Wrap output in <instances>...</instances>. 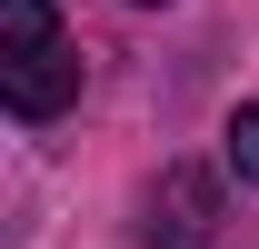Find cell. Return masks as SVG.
<instances>
[{
  "label": "cell",
  "mask_w": 259,
  "mask_h": 249,
  "mask_svg": "<svg viewBox=\"0 0 259 249\" xmlns=\"http://www.w3.org/2000/svg\"><path fill=\"white\" fill-rule=\"evenodd\" d=\"M0 100H10V120H60L70 100H80V50H40V60H0Z\"/></svg>",
  "instance_id": "2"
},
{
  "label": "cell",
  "mask_w": 259,
  "mask_h": 249,
  "mask_svg": "<svg viewBox=\"0 0 259 249\" xmlns=\"http://www.w3.org/2000/svg\"><path fill=\"white\" fill-rule=\"evenodd\" d=\"M140 239L150 249H220V180L209 170H160V189L140 199Z\"/></svg>",
  "instance_id": "1"
},
{
  "label": "cell",
  "mask_w": 259,
  "mask_h": 249,
  "mask_svg": "<svg viewBox=\"0 0 259 249\" xmlns=\"http://www.w3.org/2000/svg\"><path fill=\"white\" fill-rule=\"evenodd\" d=\"M60 50V10L50 0H0V60H40Z\"/></svg>",
  "instance_id": "3"
},
{
  "label": "cell",
  "mask_w": 259,
  "mask_h": 249,
  "mask_svg": "<svg viewBox=\"0 0 259 249\" xmlns=\"http://www.w3.org/2000/svg\"><path fill=\"white\" fill-rule=\"evenodd\" d=\"M130 10H169V0H130Z\"/></svg>",
  "instance_id": "5"
},
{
  "label": "cell",
  "mask_w": 259,
  "mask_h": 249,
  "mask_svg": "<svg viewBox=\"0 0 259 249\" xmlns=\"http://www.w3.org/2000/svg\"><path fill=\"white\" fill-rule=\"evenodd\" d=\"M220 170L239 189H259V100H239V110L220 120Z\"/></svg>",
  "instance_id": "4"
}]
</instances>
